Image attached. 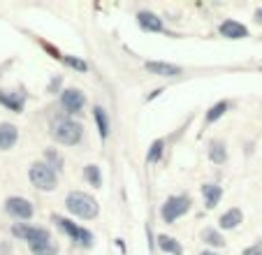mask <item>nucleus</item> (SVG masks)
I'll list each match as a JSON object with an SVG mask.
<instances>
[{"label":"nucleus","instance_id":"f257e3e1","mask_svg":"<svg viewBox=\"0 0 262 255\" xmlns=\"http://www.w3.org/2000/svg\"><path fill=\"white\" fill-rule=\"evenodd\" d=\"M51 137L56 139L58 144L63 146H74V144H79L81 137H84V125L68 116H56L51 121Z\"/></svg>","mask_w":262,"mask_h":255},{"label":"nucleus","instance_id":"f03ea898","mask_svg":"<svg viewBox=\"0 0 262 255\" xmlns=\"http://www.w3.org/2000/svg\"><path fill=\"white\" fill-rule=\"evenodd\" d=\"M65 206H68V211L72 214V216L84 218V221H93V218L100 214V204L91 195H86V193H81V190L68 193V197H65Z\"/></svg>","mask_w":262,"mask_h":255},{"label":"nucleus","instance_id":"7ed1b4c3","mask_svg":"<svg viewBox=\"0 0 262 255\" xmlns=\"http://www.w3.org/2000/svg\"><path fill=\"white\" fill-rule=\"evenodd\" d=\"M28 179L30 183H33L37 190H54L56 183H58V177H56V172L51 169L47 162H33L28 169Z\"/></svg>","mask_w":262,"mask_h":255},{"label":"nucleus","instance_id":"20e7f679","mask_svg":"<svg viewBox=\"0 0 262 255\" xmlns=\"http://www.w3.org/2000/svg\"><path fill=\"white\" fill-rule=\"evenodd\" d=\"M51 223H56V225H58L60 230L74 241V244L84 246V248H91V246H93V241H95L93 232L84 230V227H79V225H74L72 221H68V218H63V216H51Z\"/></svg>","mask_w":262,"mask_h":255},{"label":"nucleus","instance_id":"39448f33","mask_svg":"<svg viewBox=\"0 0 262 255\" xmlns=\"http://www.w3.org/2000/svg\"><path fill=\"white\" fill-rule=\"evenodd\" d=\"M12 235L21 241H28V246L51 244V235L47 227H33L26 225V223H16V225H12Z\"/></svg>","mask_w":262,"mask_h":255},{"label":"nucleus","instance_id":"423d86ee","mask_svg":"<svg viewBox=\"0 0 262 255\" xmlns=\"http://www.w3.org/2000/svg\"><path fill=\"white\" fill-rule=\"evenodd\" d=\"M190 197L188 195H172L165 200L163 209H160V216H163L165 223H174L177 218H181L183 214H188L190 211Z\"/></svg>","mask_w":262,"mask_h":255},{"label":"nucleus","instance_id":"0eeeda50","mask_svg":"<svg viewBox=\"0 0 262 255\" xmlns=\"http://www.w3.org/2000/svg\"><path fill=\"white\" fill-rule=\"evenodd\" d=\"M5 211L10 214V216H14L16 221H28V218H33L35 209L28 200H24V197H7Z\"/></svg>","mask_w":262,"mask_h":255},{"label":"nucleus","instance_id":"6e6552de","mask_svg":"<svg viewBox=\"0 0 262 255\" xmlns=\"http://www.w3.org/2000/svg\"><path fill=\"white\" fill-rule=\"evenodd\" d=\"M60 104H63V109L68 114H77L84 109L86 104V95L81 93L79 89H68L60 93Z\"/></svg>","mask_w":262,"mask_h":255},{"label":"nucleus","instance_id":"1a4fd4ad","mask_svg":"<svg viewBox=\"0 0 262 255\" xmlns=\"http://www.w3.org/2000/svg\"><path fill=\"white\" fill-rule=\"evenodd\" d=\"M137 24H139V28L146 30V33H163L165 30L163 19H160L158 14H154V12H139Z\"/></svg>","mask_w":262,"mask_h":255},{"label":"nucleus","instance_id":"9d476101","mask_svg":"<svg viewBox=\"0 0 262 255\" xmlns=\"http://www.w3.org/2000/svg\"><path fill=\"white\" fill-rule=\"evenodd\" d=\"M221 35L228 39H244V37H248V28L244 24H239V21L228 19L221 24Z\"/></svg>","mask_w":262,"mask_h":255},{"label":"nucleus","instance_id":"9b49d317","mask_svg":"<svg viewBox=\"0 0 262 255\" xmlns=\"http://www.w3.org/2000/svg\"><path fill=\"white\" fill-rule=\"evenodd\" d=\"M19 139V130L12 123H0V151H10Z\"/></svg>","mask_w":262,"mask_h":255},{"label":"nucleus","instance_id":"f8f14e48","mask_svg":"<svg viewBox=\"0 0 262 255\" xmlns=\"http://www.w3.org/2000/svg\"><path fill=\"white\" fill-rule=\"evenodd\" d=\"M146 70L151 74H158V77H179L181 74V68L172 63H160V60H148Z\"/></svg>","mask_w":262,"mask_h":255},{"label":"nucleus","instance_id":"ddd939ff","mask_svg":"<svg viewBox=\"0 0 262 255\" xmlns=\"http://www.w3.org/2000/svg\"><path fill=\"white\" fill-rule=\"evenodd\" d=\"M24 102H26L24 95H19V93H10V91H0V104H5V107L10 109V112L21 114V112H24Z\"/></svg>","mask_w":262,"mask_h":255},{"label":"nucleus","instance_id":"4468645a","mask_svg":"<svg viewBox=\"0 0 262 255\" xmlns=\"http://www.w3.org/2000/svg\"><path fill=\"white\" fill-rule=\"evenodd\" d=\"M209 158H211V162H216V165L228 162V146H225V142L213 139V142L209 144Z\"/></svg>","mask_w":262,"mask_h":255},{"label":"nucleus","instance_id":"2eb2a0df","mask_svg":"<svg viewBox=\"0 0 262 255\" xmlns=\"http://www.w3.org/2000/svg\"><path fill=\"white\" fill-rule=\"evenodd\" d=\"M202 195H204V204H207V209H213V206L218 204V200L223 197V188L216 186V183H204Z\"/></svg>","mask_w":262,"mask_h":255},{"label":"nucleus","instance_id":"dca6fc26","mask_svg":"<svg viewBox=\"0 0 262 255\" xmlns=\"http://www.w3.org/2000/svg\"><path fill=\"white\" fill-rule=\"evenodd\" d=\"M244 221V214H242V209H237V206H234V209H230V211H225V214H223L221 216V227L223 230H234V227L239 225V223Z\"/></svg>","mask_w":262,"mask_h":255},{"label":"nucleus","instance_id":"f3484780","mask_svg":"<svg viewBox=\"0 0 262 255\" xmlns=\"http://www.w3.org/2000/svg\"><path fill=\"white\" fill-rule=\"evenodd\" d=\"M158 248L167 255H183V248L174 237H167V235H160L158 237Z\"/></svg>","mask_w":262,"mask_h":255},{"label":"nucleus","instance_id":"a211bd4d","mask_svg":"<svg viewBox=\"0 0 262 255\" xmlns=\"http://www.w3.org/2000/svg\"><path fill=\"white\" fill-rule=\"evenodd\" d=\"M93 118H95V125H98L100 139H107L109 137V118H107V112H104L102 107H95L93 109Z\"/></svg>","mask_w":262,"mask_h":255},{"label":"nucleus","instance_id":"6ab92c4d","mask_svg":"<svg viewBox=\"0 0 262 255\" xmlns=\"http://www.w3.org/2000/svg\"><path fill=\"white\" fill-rule=\"evenodd\" d=\"M202 241H204V244H209V246H216V248L225 246L223 235L218 230H213V227H204V230H202Z\"/></svg>","mask_w":262,"mask_h":255},{"label":"nucleus","instance_id":"aec40b11","mask_svg":"<svg viewBox=\"0 0 262 255\" xmlns=\"http://www.w3.org/2000/svg\"><path fill=\"white\" fill-rule=\"evenodd\" d=\"M84 179L91 183L93 188L102 186V174H100V167L98 165H86L84 167Z\"/></svg>","mask_w":262,"mask_h":255},{"label":"nucleus","instance_id":"412c9836","mask_svg":"<svg viewBox=\"0 0 262 255\" xmlns=\"http://www.w3.org/2000/svg\"><path fill=\"white\" fill-rule=\"evenodd\" d=\"M45 158H47V165H49L54 172H60V169H63V156H60L56 148H47Z\"/></svg>","mask_w":262,"mask_h":255},{"label":"nucleus","instance_id":"4be33fe9","mask_svg":"<svg viewBox=\"0 0 262 255\" xmlns=\"http://www.w3.org/2000/svg\"><path fill=\"white\" fill-rule=\"evenodd\" d=\"M228 107H230V104L225 102V100H221V102H216V104H213V107H211V109H209V112H207V116H204V121H207V123H213V121H218V118H221L223 114L228 112Z\"/></svg>","mask_w":262,"mask_h":255},{"label":"nucleus","instance_id":"5701e85b","mask_svg":"<svg viewBox=\"0 0 262 255\" xmlns=\"http://www.w3.org/2000/svg\"><path fill=\"white\" fill-rule=\"evenodd\" d=\"M163 148H165V139H156L146 153V162H158L160 156H163Z\"/></svg>","mask_w":262,"mask_h":255},{"label":"nucleus","instance_id":"b1692460","mask_svg":"<svg viewBox=\"0 0 262 255\" xmlns=\"http://www.w3.org/2000/svg\"><path fill=\"white\" fill-rule=\"evenodd\" d=\"M33 255H56L58 253V246L51 241V244H42V246H30Z\"/></svg>","mask_w":262,"mask_h":255},{"label":"nucleus","instance_id":"393cba45","mask_svg":"<svg viewBox=\"0 0 262 255\" xmlns=\"http://www.w3.org/2000/svg\"><path fill=\"white\" fill-rule=\"evenodd\" d=\"M63 60L70 65V68H74V70H79V72H86L89 70V65L84 63V60H79V58H74V56H63Z\"/></svg>","mask_w":262,"mask_h":255},{"label":"nucleus","instance_id":"a878e982","mask_svg":"<svg viewBox=\"0 0 262 255\" xmlns=\"http://www.w3.org/2000/svg\"><path fill=\"white\" fill-rule=\"evenodd\" d=\"M242 255H262V241H257V244L248 246V248H244Z\"/></svg>","mask_w":262,"mask_h":255},{"label":"nucleus","instance_id":"bb28decb","mask_svg":"<svg viewBox=\"0 0 262 255\" xmlns=\"http://www.w3.org/2000/svg\"><path fill=\"white\" fill-rule=\"evenodd\" d=\"M60 83H63V79L54 77V79H51V83H49V89H47V93H56V91L60 89Z\"/></svg>","mask_w":262,"mask_h":255},{"label":"nucleus","instance_id":"cd10ccee","mask_svg":"<svg viewBox=\"0 0 262 255\" xmlns=\"http://www.w3.org/2000/svg\"><path fill=\"white\" fill-rule=\"evenodd\" d=\"M12 253V244L10 241H0V255H10Z\"/></svg>","mask_w":262,"mask_h":255},{"label":"nucleus","instance_id":"c85d7f7f","mask_svg":"<svg viewBox=\"0 0 262 255\" xmlns=\"http://www.w3.org/2000/svg\"><path fill=\"white\" fill-rule=\"evenodd\" d=\"M255 21H257V24H262V7L255 12Z\"/></svg>","mask_w":262,"mask_h":255},{"label":"nucleus","instance_id":"c756f323","mask_svg":"<svg viewBox=\"0 0 262 255\" xmlns=\"http://www.w3.org/2000/svg\"><path fill=\"white\" fill-rule=\"evenodd\" d=\"M200 255H218V253H213V250H202Z\"/></svg>","mask_w":262,"mask_h":255}]
</instances>
